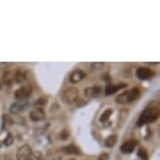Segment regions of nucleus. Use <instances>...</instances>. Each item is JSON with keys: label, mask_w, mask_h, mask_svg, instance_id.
Wrapping results in <instances>:
<instances>
[{"label": "nucleus", "mask_w": 160, "mask_h": 160, "mask_svg": "<svg viewBox=\"0 0 160 160\" xmlns=\"http://www.w3.org/2000/svg\"><path fill=\"white\" fill-rule=\"evenodd\" d=\"M138 144V141L135 140V139H131V140H128L126 141L125 143H122V146L120 147V151L123 153V154H131L133 151H134L135 147Z\"/></svg>", "instance_id": "9"}, {"label": "nucleus", "mask_w": 160, "mask_h": 160, "mask_svg": "<svg viewBox=\"0 0 160 160\" xmlns=\"http://www.w3.org/2000/svg\"><path fill=\"white\" fill-rule=\"evenodd\" d=\"M62 151L64 152L65 154H68V155H78L81 153V151L78 150V148H77L75 146H67V147H64L62 149Z\"/></svg>", "instance_id": "13"}, {"label": "nucleus", "mask_w": 160, "mask_h": 160, "mask_svg": "<svg viewBox=\"0 0 160 160\" xmlns=\"http://www.w3.org/2000/svg\"><path fill=\"white\" fill-rule=\"evenodd\" d=\"M127 85L126 84H117V85H108L106 87L105 89V93L106 95H111L113 94V93L117 92L118 90L122 89V88H126Z\"/></svg>", "instance_id": "12"}, {"label": "nucleus", "mask_w": 160, "mask_h": 160, "mask_svg": "<svg viewBox=\"0 0 160 160\" xmlns=\"http://www.w3.org/2000/svg\"><path fill=\"white\" fill-rule=\"evenodd\" d=\"M101 92L102 88L99 86H92L85 89V95L87 98H95V96H98Z\"/></svg>", "instance_id": "11"}, {"label": "nucleus", "mask_w": 160, "mask_h": 160, "mask_svg": "<svg viewBox=\"0 0 160 160\" xmlns=\"http://www.w3.org/2000/svg\"><path fill=\"white\" fill-rule=\"evenodd\" d=\"M46 102H47V98H40L38 99V102H36V107H38V108H42V106H44V105H46Z\"/></svg>", "instance_id": "21"}, {"label": "nucleus", "mask_w": 160, "mask_h": 160, "mask_svg": "<svg viewBox=\"0 0 160 160\" xmlns=\"http://www.w3.org/2000/svg\"><path fill=\"white\" fill-rule=\"evenodd\" d=\"M0 89H1V85H0Z\"/></svg>", "instance_id": "23"}, {"label": "nucleus", "mask_w": 160, "mask_h": 160, "mask_svg": "<svg viewBox=\"0 0 160 160\" xmlns=\"http://www.w3.org/2000/svg\"><path fill=\"white\" fill-rule=\"evenodd\" d=\"M71 160H74V159H71Z\"/></svg>", "instance_id": "24"}, {"label": "nucleus", "mask_w": 160, "mask_h": 160, "mask_svg": "<svg viewBox=\"0 0 160 160\" xmlns=\"http://www.w3.org/2000/svg\"><path fill=\"white\" fill-rule=\"evenodd\" d=\"M139 96V89L137 87H134L131 90H126L122 94H119L116 98V102L117 104H129V102H134L135 99L138 98Z\"/></svg>", "instance_id": "2"}, {"label": "nucleus", "mask_w": 160, "mask_h": 160, "mask_svg": "<svg viewBox=\"0 0 160 160\" xmlns=\"http://www.w3.org/2000/svg\"><path fill=\"white\" fill-rule=\"evenodd\" d=\"M29 117H31V119L32 122H41V120L45 119V112L42 108L36 107L31 111Z\"/></svg>", "instance_id": "8"}, {"label": "nucleus", "mask_w": 160, "mask_h": 160, "mask_svg": "<svg viewBox=\"0 0 160 160\" xmlns=\"http://www.w3.org/2000/svg\"><path fill=\"white\" fill-rule=\"evenodd\" d=\"M116 141H117V136L116 135H111V136H109L106 139V146H107L108 148H112L115 146V143H116Z\"/></svg>", "instance_id": "15"}, {"label": "nucleus", "mask_w": 160, "mask_h": 160, "mask_svg": "<svg viewBox=\"0 0 160 160\" xmlns=\"http://www.w3.org/2000/svg\"><path fill=\"white\" fill-rule=\"evenodd\" d=\"M111 115H112V110H111V109L106 110L105 112L102 114V116H101V118H99V120H101L102 122H106L108 119H109V117Z\"/></svg>", "instance_id": "19"}, {"label": "nucleus", "mask_w": 160, "mask_h": 160, "mask_svg": "<svg viewBox=\"0 0 160 160\" xmlns=\"http://www.w3.org/2000/svg\"><path fill=\"white\" fill-rule=\"evenodd\" d=\"M86 78V73L81 69H75L72 71V73L70 74V82L71 83H80L81 81H83Z\"/></svg>", "instance_id": "10"}, {"label": "nucleus", "mask_w": 160, "mask_h": 160, "mask_svg": "<svg viewBox=\"0 0 160 160\" xmlns=\"http://www.w3.org/2000/svg\"><path fill=\"white\" fill-rule=\"evenodd\" d=\"M13 142H14V137H13V135H12L11 133H8V136L5 137V139H4V144H5L7 147H10V146H12V144H13Z\"/></svg>", "instance_id": "20"}, {"label": "nucleus", "mask_w": 160, "mask_h": 160, "mask_svg": "<svg viewBox=\"0 0 160 160\" xmlns=\"http://www.w3.org/2000/svg\"><path fill=\"white\" fill-rule=\"evenodd\" d=\"M15 80V75L12 74V72H5L3 74V82L4 84H7V85H10L12 84V82Z\"/></svg>", "instance_id": "16"}, {"label": "nucleus", "mask_w": 160, "mask_h": 160, "mask_svg": "<svg viewBox=\"0 0 160 160\" xmlns=\"http://www.w3.org/2000/svg\"><path fill=\"white\" fill-rule=\"evenodd\" d=\"M137 155H138V157H139L141 160H149V154H148L147 150L143 149V148H140V149H138Z\"/></svg>", "instance_id": "18"}, {"label": "nucleus", "mask_w": 160, "mask_h": 160, "mask_svg": "<svg viewBox=\"0 0 160 160\" xmlns=\"http://www.w3.org/2000/svg\"><path fill=\"white\" fill-rule=\"evenodd\" d=\"M26 78V73H24L22 70H18L17 73H15V80L19 83H22L25 81Z\"/></svg>", "instance_id": "17"}, {"label": "nucleus", "mask_w": 160, "mask_h": 160, "mask_svg": "<svg viewBox=\"0 0 160 160\" xmlns=\"http://www.w3.org/2000/svg\"><path fill=\"white\" fill-rule=\"evenodd\" d=\"M136 77L139 78V80H150L153 77H155V72L153 70H151L150 68H147V67H140L137 69L136 71Z\"/></svg>", "instance_id": "7"}, {"label": "nucleus", "mask_w": 160, "mask_h": 160, "mask_svg": "<svg viewBox=\"0 0 160 160\" xmlns=\"http://www.w3.org/2000/svg\"><path fill=\"white\" fill-rule=\"evenodd\" d=\"M98 160H108V154H102L101 156L98 157Z\"/></svg>", "instance_id": "22"}, {"label": "nucleus", "mask_w": 160, "mask_h": 160, "mask_svg": "<svg viewBox=\"0 0 160 160\" xmlns=\"http://www.w3.org/2000/svg\"><path fill=\"white\" fill-rule=\"evenodd\" d=\"M78 99V90L77 88H67L64 90V92L62 93V101L65 104H73L74 102H77Z\"/></svg>", "instance_id": "3"}, {"label": "nucleus", "mask_w": 160, "mask_h": 160, "mask_svg": "<svg viewBox=\"0 0 160 160\" xmlns=\"http://www.w3.org/2000/svg\"><path fill=\"white\" fill-rule=\"evenodd\" d=\"M28 106H29V102L26 101V99H23V101H18L16 102H14V104L11 106L10 112L12 114H19L21 112H23V111L25 110Z\"/></svg>", "instance_id": "5"}, {"label": "nucleus", "mask_w": 160, "mask_h": 160, "mask_svg": "<svg viewBox=\"0 0 160 160\" xmlns=\"http://www.w3.org/2000/svg\"><path fill=\"white\" fill-rule=\"evenodd\" d=\"M12 125H13V119L8 115H3V118H2V130L8 129Z\"/></svg>", "instance_id": "14"}, {"label": "nucleus", "mask_w": 160, "mask_h": 160, "mask_svg": "<svg viewBox=\"0 0 160 160\" xmlns=\"http://www.w3.org/2000/svg\"><path fill=\"white\" fill-rule=\"evenodd\" d=\"M32 89L31 85L22 86L15 91V98H18L19 101H23V99L28 98V96L32 94Z\"/></svg>", "instance_id": "4"}, {"label": "nucleus", "mask_w": 160, "mask_h": 160, "mask_svg": "<svg viewBox=\"0 0 160 160\" xmlns=\"http://www.w3.org/2000/svg\"><path fill=\"white\" fill-rule=\"evenodd\" d=\"M159 116V108L158 107H148L146 108L142 113L140 114L139 118H138V122H137V126L138 127H141L146 123H149V122H153L158 118Z\"/></svg>", "instance_id": "1"}, {"label": "nucleus", "mask_w": 160, "mask_h": 160, "mask_svg": "<svg viewBox=\"0 0 160 160\" xmlns=\"http://www.w3.org/2000/svg\"><path fill=\"white\" fill-rule=\"evenodd\" d=\"M32 156V149L28 144L20 147L17 151V160H29Z\"/></svg>", "instance_id": "6"}]
</instances>
